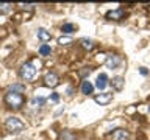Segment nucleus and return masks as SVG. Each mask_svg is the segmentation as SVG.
Instances as JSON below:
<instances>
[{
	"label": "nucleus",
	"mask_w": 150,
	"mask_h": 140,
	"mask_svg": "<svg viewBox=\"0 0 150 140\" xmlns=\"http://www.w3.org/2000/svg\"><path fill=\"white\" fill-rule=\"evenodd\" d=\"M39 67H41V62H39V61H36V59L31 61V62L23 64L22 69H21V76L25 79V81H31V79L36 76Z\"/></svg>",
	"instance_id": "1"
},
{
	"label": "nucleus",
	"mask_w": 150,
	"mask_h": 140,
	"mask_svg": "<svg viewBox=\"0 0 150 140\" xmlns=\"http://www.w3.org/2000/svg\"><path fill=\"white\" fill-rule=\"evenodd\" d=\"M5 101L9 107L13 109H19L22 104H23V97L21 92H16V90H9L6 95H5Z\"/></svg>",
	"instance_id": "2"
},
{
	"label": "nucleus",
	"mask_w": 150,
	"mask_h": 140,
	"mask_svg": "<svg viewBox=\"0 0 150 140\" xmlns=\"http://www.w3.org/2000/svg\"><path fill=\"white\" fill-rule=\"evenodd\" d=\"M5 126H6V129L9 131V132H13V134L21 132V131L25 128V125H23L19 118H16V117H9V118H6Z\"/></svg>",
	"instance_id": "3"
},
{
	"label": "nucleus",
	"mask_w": 150,
	"mask_h": 140,
	"mask_svg": "<svg viewBox=\"0 0 150 140\" xmlns=\"http://www.w3.org/2000/svg\"><path fill=\"white\" fill-rule=\"evenodd\" d=\"M105 64L108 65V69H117L122 64V59L117 55H108L105 59Z\"/></svg>",
	"instance_id": "4"
},
{
	"label": "nucleus",
	"mask_w": 150,
	"mask_h": 140,
	"mask_svg": "<svg viewBox=\"0 0 150 140\" xmlns=\"http://www.w3.org/2000/svg\"><path fill=\"white\" fill-rule=\"evenodd\" d=\"M94 101H96L97 104H100V106H106L112 101V93L105 92V93H100V95H96L94 97Z\"/></svg>",
	"instance_id": "5"
},
{
	"label": "nucleus",
	"mask_w": 150,
	"mask_h": 140,
	"mask_svg": "<svg viewBox=\"0 0 150 140\" xmlns=\"http://www.w3.org/2000/svg\"><path fill=\"white\" fill-rule=\"evenodd\" d=\"M124 16H125V9H122V8H117V9H112V11L106 13V19H110V20H120Z\"/></svg>",
	"instance_id": "6"
},
{
	"label": "nucleus",
	"mask_w": 150,
	"mask_h": 140,
	"mask_svg": "<svg viewBox=\"0 0 150 140\" xmlns=\"http://www.w3.org/2000/svg\"><path fill=\"white\" fill-rule=\"evenodd\" d=\"M44 81H45V86L56 87V86H58V83H59V78H58V75H56V73H47L45 78H44Z\"/></svg>",
	"instance_id": "7"
},
{
	"label": "nucleus",
	"mask_w": 150,
	"mask_h": 140,
	"mask_svg": "<svg viewBox=\"0 0 150 140\" xmlns=\"http://www.w3.org/2000/svg\"><path fill=\"white\" fill-rule=\"evenodd\" d=\"M111 137H112V140H128L130 134H128V131H125V129H116L114 132L111 134Z\"/></svg>",
	"instance_id": "8"
},
{
	"label": "nucleus",
	"mask_w": 150,
	"mask_h": 140,
	"mask_svg": "<svg viewBox=\"0 0 150 140\" xmlns=\"http://www.w3.org/2000/svg\"><path fill=\"white\" fill-rule=\"evenodd\" d=\"M106 84H108V76H106V73H100V75L97 76L96 87L98 89V90H103V89L106 87Z\"/></svg>",
	"instance_id": "9"
},
{
	"label": "nucleus",
	"mask_w": 150,
	"mask_h": 140,
	"mask_svg": "<svg viewBox=\"0 0 150 140\" xmlns=\"http://www.w3.org/2000/svg\"><path fill=\"white\" fill-rule=\"evenodd\" d=\"M111 86H112L114 90H122L124 86H125V79L122 78V76H114V78L111 79Z\"/></svg>",
	"instance_id": "10"
},
{
	"label": "nucleus",
	"mask_w": 150,
	"mask_h": 140,
	"mask_svg": "<svg viewBox=\"0 0 150 140\" xmlns=\"http://www.w3.org/2000/svg\"><path fill=\"white\" fill-rule=\"evenodd\" d=\"M36 34H38V37L42 41V42H47V41H50V33L47 31V30H44V28H38V31H36Z\"/></svg>",
	"instance_id": "11"
},
{
	"label": "nucleus",
	"mask_w": 150,
	"mask_h": 140,
	"mask_svg": "<svg viewBox=\"0 0 150 140\" xmlns=\"http://www.w3.org/2000/svg\"><path fill=\"white\" fill-rule=\"evenodd\" d=\"M81 92L84 93V95H91V93L94 92V86L89 81H83L81 84Z\"/></svg>",
	"instance_id": "12"
},
{
	"label": "nucleus",
	"mask_w": 150,
	"mask_h": 140,
	"mask_svg": "<svg viewBox=\"0 0 150 140\" xmlns=\"http://www.w3.org/2000/svg\"><path fill=\"white\" fill-rule=\"evenodd\" d=\"M39 53H41L42 56H49V55L52 53V48H50V45H47V44H42V45L39 47Z\"/></svg>",
	"instance_id": "13"
},
{
	"label": "nucleus",
	"mask_w": 150,
	"mask_h": 140,
	"mask_svg": "<svg viewBox=\"0 0 150 140\" xmlns=\"http://www.w3.org/2000/svg\"><path fill=\"white\" fill-rule=\"evenodd\" d=\"M72 37L70 36H61V37H58V44L59 45H69V44H72Z\"/></svg>",
	"instance_id": "14"
},
{
	"label": "nucleus",
	"mask_w": 150,
	"mask_h": 140,
	"mask_svg": "<svg viewBox=\"0 0 150 140\" xmlns=\"http://www.w3.org/2000/svg\"><path fill=\"white\" fill-rule=\"evenodd\" d=\"M61 30H63V33H74L77 30V25H74V23H64Z\"/></svg>",
	"instance_id": "15"
},
{
	"label": "nucleus",
	"mask_w": 150,
	"mask_h": 140,
	"mask_svg": "<svg viewBox=\"0 0 150 140\" xmlns=\"http://www.w3.org/2000/svg\"><path fill=\"white\" fill-rule=\"evenodd\" d=\"M80 44H81V47H83V48H86V50H92L94 48L92 41H89V39H81V41H80Z\"/></svg>",
	"instance_id": "16"
},
{
	"label": "nucleus",
	"mask_w": 150,
	"mask_h": 140,
	"mask_svg": "<svg viewBox=\"0 0 150 140\" xmlns=\"http://www.w3.org/2000/svg\"><path fill=\"white\" fill-rule=\"evenodd\" d=\"M50 100L56 103V101H58V100H59V95H58V93H52V97H50Z\"/></svg>",
	"instance_id": "17"
},
{
	"label": "nucleus",
	"mask_w": 150,
	"mask_h": 140,
	"mask_svg": "<svg viewBox=\"0 0 150 140\" xmlns=\"http://www.w3.org/2000/svg\"><path fill=\"white\" fill-rule=\"evenodd\" d=\"M139 72H141V75H147V73H149V70L145 69V67H141V70H139Z\"/></svg>",
	"instance_id": "18"
},
{
	"label": "nucleus",
	"mask_w": 150,
	"mask_h": 140,
	"mask_svg": "<svg viewBox=\"0 0 150 140\" xmlns=\"http://www.w3.org/2000/svg\"><path fill=\"white\" fill-rule=\"evenodd\" d=\"M149 112H150V106H149Z\"/></svg>",
	"instance_id": "19"
}]
</instances>
